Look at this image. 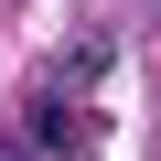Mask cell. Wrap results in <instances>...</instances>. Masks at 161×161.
I'll return each instance as SVG.
<instances>
[{"mask_svg": "<svg viewBox=\"0 0 161 161\" xmlns=\"http://www.w3.org/2000/svg\"><path fill=\"white\" fill-rule=\"evenodd\" d=\"M86 140H97V129H86V108H64V97H32V150H64V161H75Z\"/></svg>", "mask_w": 161, "mask_h": 161, "instance_id": "1", "label": "cell"}, {"mask_svg": "<svg viewBox=\"0 0 161 161\" xmlns=\"http://www.w3.org/2000/svg\"><path fill=\"white\" fill-rule=\"evenodd\" d=\"M0 161H32V150H22V140H0Z\"/></svg>", "mask_w": 161, "mask_h": 161, "instance_id": "2", "label": "cell"}]
</instances>
